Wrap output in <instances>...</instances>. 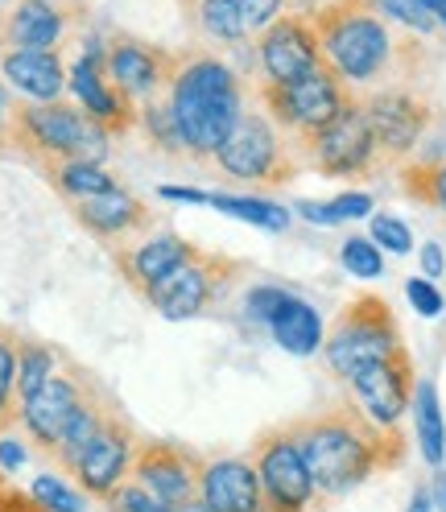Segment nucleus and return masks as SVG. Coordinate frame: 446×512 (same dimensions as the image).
I'll return each instance as SVG.
<instances>
[{"label":"nucleus","mask_w":446,"mask_h":512,"mask_svg":"<svg viewBox=\"0 0 446 512\" xmlns=\"http://www.w3.org/2000/svg\"><path fill=\"white\" fill-rule=\"evenodd\" d=\"M290 434L323 496H347L368 475L405 463V434L397 426H376L356 401H335L323 413L298 418Z\"/></svg>","instance_id":"1"},{"label":"nucleus","mask_w":446,"mask_h":512,"mask_svg":"<svg viewBox=\"0 0 446 512\" xmlns=\"http://www.w3.org/2000/svg\"><path fill=\"white\" fill-rule=\"evenodd\" d=\"M166 104L178 128L182 153L195 157V162H211L223 137L244 116V87H240V75L223 58L203 50H178Z\"/></svg>","instance_id":"2"},{"label":"nucleus","mask_w":446,"mask_h":512,"mask_svg":"<svg viewBox=\"0 0 446 512\" xmlns=\"http://www.w3.org/2000/svg\"><path fill=\"white\" fill-rule=\"evenodd\" d=\"M310 17L318 29V42H323L327 67L352 87H368L393 71H405V58L418 54V46L393 34V21L364 5H352V0L318 5L310 9Z\"/></svg>","instance_id":"3"},{"label":"nucleus","mask_w":446,"mask_h":512,"mask_svg":"<svg viewBox=\"0 0 446 512\" xmlns=\"http://www.w3.org/2000/svg\"><path fill=\"white\" fill-rule=\"evenodd\" d=\"M112 133L95 124L79 104H13L9 120V149H17L29 166L50 174L62 162H108Z\"/></svg>","instance_id":"4"},{"label":"nucleus","mask_w":446,"mask_h":512,"mask_svg":"<svg viewBox=\"0 0 446 512\" xmlns=\"http://www.w3.org/2000/svg\"><path fill=\"white\" fill-rule=\"evenodd\" d=\"M215 170L223 178H236V182H248V186H285L294 182L298 170H302V153L298 145L281 133L273 124V116L265 108H244V116L236 120V128L223 145L215 149Z\"/></svg>","instance_id":"5"},{"label":"nucleus","mask_w":446,"mask_h":512,"mask_svg":"<svg viewBox=\"0 0 446 512\" xmlns=\"http://www.w3.org/2000/svg\"><path fill=\"white\" fill-rule=\"evenodd\" d=\"M401 347V327L393 306L380 294H356L335 318V327L323 343L327 351V368L339 380H352L360 368L393 356Z\"/></svg>","instance_id":"6"},{"label":"nucleus","mask_w":446,"mask_h":512,"mask_svg":"<svg viewBox=\"0 0 446 512\" xmlns=\"http://www.w3.org/2000/svg\"><path fill=\"white\" fill-rule=\"evenodd\" d=\"M261 104L281 133L298 145L318 128H327L347 104H356V91L331 67H318L298 83H261Z\"/></svg>","instance_id":"7"},{"label":"nucleus","mask_w":446,"mask_h":512,"mask_svg":"<svg viewBox=\"0 0 446 512\" xmlns=\"http://www.w3.org/2000/svg\"><path fill=\"white\" fill-rule=\"evenodd\" d=\"M236 277H240V261L207 252V248H195L162 285H153V290L145 294V302L162 318H170V323H186V318L207 314L219 294L232 290Z\"/></svg>","instance_id":"8"},{"label":"nucleus","mask_w":446,"mask_h":512,"mask_svg":"<svg viewBox=\"0 0 446 512\" xmlns=\"http://www.w3.org/2000/svg\"><path fill=\"white\" fill-rule=\"evenodd\" d=\"M298 153H302V162H310L327 178H368V174H376L380 162H385L360 100L347 104L327 128H318L314 137L298 141Z\"/></svg>","instance_id":"9"},{"label":"nucleus","mask_w":446,"mask_h":512,"mask_svg":"<svg viewBox=\"0 0 446 512\" xmlns=\"http://www.w3.org/2000/svg\"><path fill=\"white\" fill-rule=\"evenodd\" d=\"M368 124H372V137L380 145V157L385 162H409L418 153L422 137L430 133V124L438 120L434 116V104L426 95L409 91V87H376L360 100Z\"/></svg>","instance_id":"10"},{"label":"nucleus","mask_w":446,"mask_h":512,"mask_svg":"<svg viewBox=\"0 0 446 512\" xmlns=\"http://www.w3.org/2000/svg\"><path fill=\"white\" fill-rule=\"evenodd\" d=\"M104 58H108V46L95 38V34H87L79 58L67 67V87H71V95H75V104H79L95 124H104L112 137H124V133H133V128L141 124V104L133 100V95H124V91L108 79Z\"/></svg>","instance_id":"11"},{"label":"nucleus","mask_w":446,"mask_h":512,"mask_svg":"<svg viewBox=\"0 0 446 512\" xmlns=\"http://www.w3.org/2000/svg\"><path fill=\"white\" fill-rule=\"evenodd\" d=\"M257 62H261V83H298L310 71L327 67L310 9H294V13L277 17L269 29H261Z\"/></svg>","instance_id":"12"},{"label":"nucleus","mask_w":446,"mask_h":512,"mask_svg":"<svg viewBox=\"0 0 446 512\" xmlns=\"http://www.w3.org/2000/svg\"><path fill=\"white\" fill-rule=\"evenodd\" d=\"M252 467L261 475V488L269 496L273 512H306L314 500V475L298 451V442L290 434V426L281 430H265L252 446Z\"/></svg>","instance_id":"13"},{"label":"nucleus","mask_w":446,"mask_h":512,"mask_svg":"<svg viewBox=\"0 0 446 512\" xmlns=\"http://www.w3.org/2000/svg\"><path fill=\"white\" fill-rule=\"evenodd\" d=\"M91 397H95V389H91V384H87L79 372H62V368H58L46 389L34 393V397L21 405V426H25L29 442H34L42 455L54 459L58 442L67 438L71 422L79 418V409H83Z\"/></svg>","instance_id":"14"},{"label":"nucleus","mask_w":446,"mask_h":512,"mask_svg":"<svg viewBox=\"0 0 446 512\" xmlns=\"http://www.w3.org/2000/svg\"><path fill=\"white\" fill-rule=\"evenodd\" d=\"M203 463L190 446L166 442V438H149L137 442V459H133V479L141 488H149L157 500L166 504H186L199 496V479H203Z\"/></svg>","instance_id":"15"},{"label":"nucleus","mask_w":446,"mask_h":512,"mask_svg":"<svg viewBox=\"0 0 446 512\" xmlns=\"http://www.w3.org/2000/svg\"><path fill=\"white\" fill-rule=\"evenodd\" d=\"M133 459H137V434H133V426L124 422L116 409H108L100 434L91 438V446L79 455L71 475L79 479V488L87 496L104 500L112 488H120L124 479L133 475Z\"/></svg>","instance_id":"16"},{"label":"nucleus","mask_w":446,"mask_h":512,"mask_svg":"<svg viewBox=\"0 0 446 512\" xmlns=\"http://www.w3.org/2000/svg\"><path fill=\"white\" fill-rule=\"evenodd\" d=\"M108 79L124 91L133 95L137 104L145 100H157V95H166L170 79H174V67H178V50H166V46H153V42H141L133 34H120L108 42Z\"/></svg>","instance_id":"17"},{"label":"nucleus","mask_w":446,"mask_h":512,"mask_svg":"<svg viewBox=\"0 0 446 512\" xmlns=\"http://www.w3.org/2000/svg\"><path fill=\"white\" fill-rule=\"evenodd\" d=\"M352 393H356V405L368 413L376 426H397L401 413L409 409L413 401V389H418V376H413V356L409 347L401 343L393 356L376 360L368 368H360L352 380Z\"/></svg>","instance_id":"18"},{"label":"nucleus","mask_w":446,"mask_h":512,"mask_svg":"<svg viewBox=\"0 0 446 512\" xmlns=\"http://www.w3.org/2000/svg\"><path fill=\"white\" fill-rule=\"evenodd\" d=\"M71 211H75V219L83 223V228L104 244H120V240L133 244L137 236L157 228L153 207L124 186H112V190H104V195H91V199H75Z\"/></svg>","instance_id":"19"},{"label":"nucleus","mask_w":446,"mask_h":512,"mask_svg":"<svg viewBox=\"0 0 446 512\" xmlns=\"http://www.w3.org/2000/svg\"><path fill=\"white\" fill-rule=\"evenodd\" d=\"M195 248H199V244H190L186 236H178V232H170V228H153V232L137 236L133 244L116 248V265H120L124 281H129L133 290L145 298L153 285H162Z\"/></svg>","instance_id":"20"},{"label":"nucleus","mask_w":446,"mask_h":512,"mask_svg":"<svg viewBox=\"0 0 446 512\" xmlns=\"http://www.w3.org/2000/svg\"><path fill=\"white\" fill-rule=\"evenodd\" d=\"M75 13L54 0H17L0 13V50H62Z\"/></svg>","instance_id":"21"},{"label":"nucleus","mask_w":446,"mask_h":512,"mask_svg":"<svg viewBox=\"0 0 446 512\" xmlns=\"http://www.w3.org/2000/svg\"><path fill=\"white\" fill-rule=\"evenodd\" d=\"M199 496L211 512H273L261 488V475L248 459H211L203 463Z\"/></svg>","instance_id":"22"},{"label":"nucleus","mask_w":446,"mask_h":512,"mask_svg":"<svg viewBox=\"0 0 446 512\" xmlns=\"http://www.w3.org/2000/svg\"><path fill=\"white\" fill-rule=\"evenodd\" d=\"M0 79L25 100H62L67 91V62L62 50H0Z\"/></svg>","instance_id":"23"},{"label":"nucleus","mask_w":446,"mask_h":512,"mask_svg":"<svg viewBox=\"0 0 446 512\" xmlns=\"http://www.w3.org/2000/svg\"><path fill=\"white\" fill-rule=\"evenodd\" d=\"M265 331L273 335V343L281 351H290V356H314V351L327 343V331H323V318H318V310L310 302L294 298V294L277 306V314L269 318Z\"/></svg>","instance_id":"24"},{"label":"nucleus","mask_w":446,"mask_h":512,"mask_svg":"<svg viewBox=\"0 0 446 512\" xmlns=\"http://www.w3.org/2000/svg\"><path fill=\"white\" fill-rule=\"evenodd\" d=\"M413 418H418L422 459L430 467H442V459H446V422H442V405H438L434 380H418V389H413Z\"/></svg>","instance_id":"25"},{"label":"nucleus","mask_w":446,"mask_h":512,"mask_svg":"<svg viewBox=\"0 0 446 512\" xmlns=\"http://www.w3.org/2000/svg\"><path fill=\"white\" fill-rule=\"evenodd\" d=\"M186 13H195V25L211 42L244 46V38H252L236 0H195V5H186Z\"/></svg>","instance_id":"26"},{"label":"nucleus","mask_w":446,"mask_h":512,"mask_svg":"<svg viewBox=\"0 0 446 512\" xmlns=\"http://www.w3.org/2000/svg\"><path fill=\"white\" fill-rule=\"evenodd\" d=\"M207 207L232 215L240 223H252V228H261V232H285L290 228V211H285L281 203H269V199H244V195H223V190H211Z\"/></svg>","instance_id":"27"},{"label":"nucleus","mask_w":446,"mask_h":512,"mask_svg":"<svg viewBox=\"0 0 446 512\" xmlns=\"http://www.w3.org/2000/svg\"><path fill=\"white\" fill-rule=\"evenodd\" d=\"M50 182H54V190L62 199H91V195H104V190H112V186H120L100 162H62V166H54L50 174H46Z\"/></svg>","instance_id":"28"},{"label":"nucleus","mask_w":446,"mask_h":512,"mask_svg":"<svg viewBox=\"0 0 446 512\" xmlns=\"http://www.w3.org/2000/svg\"><path fill=\"white\" fill-rule=\"evenodd\" d=\"M54 372H58V356L46 343L17 339V397H21V405L34 393H42L46 384L54 380Z\"/></svg>","instance_id":"29"},{"label":"nucleus","mask_w":446,"mask_h":512,"mask_svg":"<svg viewBox=\"0 0 446 512\" xmlns=\"http://www.w3.org/2000/svg\"><path fill=\"white\" fill-rule=\"evenodd\" d=\"M108 401H100V397H91L83 409H79V418L71 422V430H67V438H62L58 442V451H54V463L58 467H75L79 463V455L87 451V446H91V438L95 434H100V426H104V418H108Z\"/></svg>","instance_id":"30"},{"label":"nucleus","mask_w":446,"mask_h":512,"mask_svg":"<svg viewBox=\"0 0 446 512\" xmlns=\"http://www.w3.org/2000/svg\"><path fill=\"white\" fill-rule=\"evenodd\" d=\"M401 190L413 199V203H426V207H438L446 215V157L434 166L426 162H405L401 166Z\"/></svg>","instance_id":"31"},{"label":"nucleus","mask_w":446,"mask_h":512,"mask_svg":"<svg viewBox=\"0 0 446 512\" xmlns=\"http://www.w3.org/2000/svg\"><path fill=\"white\" fill-rule=\"evenodd\" d=\"M352 5H364V9L380 13L385 21L409 29V34H418V38H430V34H438V29H442L438 17L422 5V0H352Z\"/></svg>","instance_id":"32"},{"label":"nucleus","mask_w":446,"mask_h":512,"mask_svg":"<svg viewBox=\"0 0 446 512\" xmlns=\"http://www.w3.org/2000/svg\"><path fill=\"white\" fill-rule=\"evenodd\" d=\"M21 422V397H17V335L0 327V434Z\"/></svg>","instance_id":"33"},{"label":"nucleus","mask_w":446,"mask_h":512,"mask_svg":"<svg viewBox=\"0 0 446 512\" xmlns=\"http://www.w3.org/2000/svg\"><path fill=\"white\" fill-rule=\"evenodd\" d=\"M298 211H302V219H310V223L335 228V223L372 215V195H364V190H352V195H339V199H331V203H310V199H302Z\"/></svg>","instance_id":"34"},{"label":"nucleus","mask_w":446,"mask_h":512,"mask_svg":"<svg viewBox=\"0 0 446 512\" xmlns=\"http://www.w3.org/2000/svg\"><path fill=\"white\" fill-rule=\"evenodd\" d=\"M141 133L149 137L153 149H162L170 157H186L182 153V141H178V128H174V116H170V104H166V95H157V100H145L141 104Z\"/></svg>","instance_id":"35"},{"label":"nucleus","mask_w":446,"mask_h":512,"mask_svg":"<svg viewBox=\"0 0 446 512\" xmlns=\"http://www.w3.org/2000/svg\"><path fill=\"white\" fill-rule=\"evenodd\" d=\"M339 261L352 277H380L385 273V252L372 236H347L339 248Z\"/></svg>","instance_id":"36"},{"label":"nucleus","mask_w":446,"mask_h":512,"mask_svg":"<svg viewBox=\"0 0 446 512\" xmlns=\"http://www.w3.org/2000/svg\"><path fill=\"white\" fill-rule=\"evenodd\" d=\"M104 500H108V508H112V512H174V504L157 500L149 488H141V484H137L133 475L124 479L120 488H112Z\"/></svg>","instance_id":"37"},{"label":"nucleus","mask_w":446,"mask_h":512,"mask_svg":"<svg viewBox=\"0 0 446 512\" xmlns=\"http://www.w3.org/2000/svg\"><path fill=\"white\" fill-rule=\"evenodd\" d=\"M29 496H34L38 504H46L50 512H87V500L75 488L62 484L58 475H38L34 488H29Z\"/></svg>","instance_id":"38"},{"label":"nucleus","mask_w":446,"mask_h":512,"mask_svg":"<svg viewBox=\"0 0 446 512\" xmlns=\"http://www.w3.org/2000/svg\"><path fill=\"white\" fill-rule=\"evenodd\" d=\"M240 13H244V25L248 34H261V29H269L277 17L302 9V0H236Z\"/></svg>","instance_id":"39"},{"label":"nucleus","mask_w":446,"mask_h":512,"mask_svg":"<svg viewBox=\"0 0 446 512\" xmlns=\"http://www.w3.org/2000/svg\"><path fill=\"white\" fill-rule=\"evenodd\" d=\"M380 248H389L393 256H405V252H413V236H409V228L397 219V215H372V232H368Z\"/></svg>","instance_id":"40"},{"label":"nucleus","mask_w":446,"mask_h":512,"mask_svg":"<svg viewBox=\"0 0 446 512\" xmlns=\"http://www.w3.org/2000/svg\"><path fill=\"white\" fill-rule=\"evenodd\" d=\"M285 298H290V294H285L281 285H257V290L244 298V318H248V323H257V327H269V318L277 314V306Z\"/></svg>","instance_id":"41"},{"label":"nucleus","mask_w":446,"mask_h":512,"mask_svg":"<svg viewBox=\"0 0 446 512\" xmlns=\"http://www.w3.org/2000/svg\"><path fill=\"white\" fill-rule=\"evenodd\" d=\"M405 294H409L413 310L426 314V318H438V314L446 310V298L434 290V285H430L426 277H409V281H405Z\"/></svg>","instance_id":"42"},{"label":"nucleus","mask_w":446,"mask_h":512,"mask_svg":"<svg viewBox=\"0 0 446 512\" xmlns=\"http://www.w3.org/2000/svg\"><path fill=\"white\" fill-rule=\"evenodd\" d=\"M0 512H50V508L38 504L34 496H25V492H17V488L0 484Z\"/></svg>","instance_id":"43"},{"label":"nucleus","mask_w":446,"mask_h":512,"mask_svg":"<svg viewBox=\"0 0 446 512\" xmlns=\"http://www.w3.org/2000/svg\"><path fill=\"white\" fill-rule=\"evenodd\" d=\"M25 467V446L17 438H0V471H17Z\"/></svg>","instance_id":"44"},{"label":"nucleus","mask_w":446,"mask_h":512,"mask_svg":"<svg viewBox=\"0 0 446 512\" xmlns=\"http://www.w3.org/2000/svg\"><path fill=\"white\" fill-rule=\"evenodd\" d=\"M9 120H13V95H9V83L0 79V153L9 149Z\"/></svg>","instance_id":"45"},{"label":"nucleus","mask_w":446,"mask_h":512,"mask_svg":"<svg viewBox=\"0 0 446 512\" xmlns=\"http://www.w3.org/2000/svg\"><path fill=\"white\" fill-rule=\"evenodd\" d=\"M422 273L426 277H442L446 273V256H442V248L430 240V244H422Z\"/></svg>","instance_id":"46"},{"label":"nucleus","mask_w":446,"mask_h":512,"mask_svg":"<svg viewBox=\"0 0 446 512\" xmlns=\"http://www.w3.org/2000/svg\"><path fill=\"white\" fill-rule=\"evenodd\" d=\"M211 190H195V186H162V199H174V203H207Z\"/></svg>","instance_id":"47"},{"label":"nucleus","mask_w":446,"mask_h":512,"mask_svg":"<svg viewBox=\"0 0 446 512\" xmlns=\"http://www.w3.org/2000/svg\"><path fill=\"white\" fill-rule=\"evenodd\" d=\"M409 512H434V496H430V488H418V492H413Z\"/></svg>","instance_id":"48"},{"label":"nucleus","mask_w":446,"mask_h":512,"mask_svg":"<svg viewBox=\"0 0 446 512\" xmlns=\"http://www.w3.org/2000/svg\"><path fill=\"white\" fill-rule=\"evenodd\" d=\"M430 496H434V508L446 512V471L434 475V492H430Z\"/></svg>","instance_id":"49"},{"label":"nucleus","mask_w":446,"mask_h":512,"mask_svg":"<svg viewBox=\"0 0 446 512\" xmlns=\"http://www.w3.org/2000/svg\"><path fill=\"white\" fill-rule=\"evenodd\" d=\"M174 512H211V508L203 504V496H195V500H186V504H178Z\"/></svg>","instance_id":"50"},{"label":"nucleus","mask_w":446,"mask_h":512,"mask_svg":"<svg viewBox=\"0 0 446 512\" xmlns=\"http://www.w3.org/2000/svg\"><path fill=\"white\" fill-rule=\"evenodd\" d=\"M422 5H426V9H430V13L438 17V21L446 17V0H422Z\"/></svg>","instance_id":"51"},{"label":"nucleus","mask_w":446,"mask_h":512,"mask_svg":"<svg viewBox=\"0 0 446 512\" xmlns=\"http://www.w3.org/2000/svg\"><path fill=\"white\" fill-rule=\"evenodd\" d=\"M17 5V0H0V13H5V9H13Z\"/></svg>","instance_id":"52"},{"label":"nucleus","mask_w":446,"mask_h":512,"mask_svg":"<svg viewBox=\"0 0 446 512\" xmlns=\"http://www.w3.org/2000/svg\"><path fill=\"white\" fill-rule=\"evenodd\" d=\"M438 25H442V34H446V17H442V21H438Z\"/></svg>","instance_id":"53"}]
</instances>
